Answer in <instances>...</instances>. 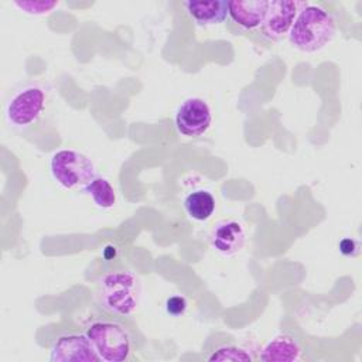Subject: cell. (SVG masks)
<instances>
[{
  "label": "cell",
  "instance_id": "obj_7",
  "mask_svg": "<svg viewBox=\"0 0 362 362\" xmlns=\"http://www.w3.org/2000/svg\"><path fill=\"white\" fill-rule=\"evenodd\" d=\"M211 123V107L201 98H188L177 109L175 127L182 136L199 137L208 132Z\"/></svg>",
  "mask_w": 362,
  "mask_h": 362
},
{
  "label": "cell",
  "instance_id": "obj_18",
  "mask_svg": "<svg viewBox=\"0 0 362 362\" xmlns=\"http://www.w3.org/2000/svg\"><path fill=\"white\" fill-rule=\"evenodd\" d=\"M358 250H359V246H358V243L354 239L345 238L339 243V252L344 256H355L358 253Z\"/></svg>",
  "mask_w": 362,
  "mask_h": 362
},
{
  "label": "cell",
  "instance_id": "obj_9",
  "mask_svg": "<svg viewBox=\"0 0 362 362\" xmlns=\"http://www.w3.org/2000/svg\"><path fill=\"white\" fill-rule=\"evenodd\" d=\"M246 242V232L240 222L235 219L221 221L211 232V245L222 256L239 253Z\"/></svg>",
  "mask_w": 362,
  "mask_h": 362
},
{
  "label": "cell",
  "instance_id": "obj_11",
  "mask_svg": "<svg viewBox=\"0 0 362 362\" xmlns=\"http://www.w3.org/2000/svg\"><path fill=\"white\" fill-rule=\"evenodd\" d=\"M189 17L201 27H214L222 24L229 17L228 1L225 0H189L184 1Z\"/></svg>",
  "mask_w": 362,
  "mask_h": 362
},
{
  "label": "cell",
  "instance_id": "obj_1",
  "mask_svg": "<svg viewBox=\"0 0 362 362\" xmlns=\"http://www.w3.org/2000/svg\"><path fill=\"white\" fill-rule=\"evenodd\" d=\"M337 33L334 16L321 6L308 4L298 13L288 33L290 44L301 52H317L328 45Z\"/></svg>",
  "mask_w": 362,
  "mask_h": 362
},
{
  "label": "cell",
  "instance_id": "obj_5",
  "mask_svg": "<svg viewBox=\"0 0 362 362\" xmlns=\"http://www.w3.org/2000/svg\"><path fill=\"white\" fill-rule=\"evenodd\" d=\"M85 334L103 362H124L132 354V341L126 328L115 321H95Z\"/></svg>",
  "mask_w": 362,
  "mask_h": 362
},
{
  "label": "cell",
  "instance_id": "obj_8",
  "mask_svg": "<svg viewBox=\"0 0 362 362\" xmlns=\"http://www.w3.org/2000/svg\"><path fill=\"white\" fill-rule=\"evenodd\" d=\"M51 362H100L86 334L61 335L51 346Z\"/></svg>",
  "mask_w": 362,
  "mask_h": 362
},
{
  "label": "cell",
  "instance_id": "obj_16",
  "mask_svg": "<svg viewBox=\"0 0 362 362\" xmlns=\"http://www.w3.org/2000/svg\"><path fill=\"white\" fill-rule=\"evenodd\" d=\"M208 361L211 362H228V361H232V362H243V361H249L252 362L253 361V356L252 354L242 348V346H238V345H222L219 348H216L208 358Z\"/></svg>",
  "mask_w": 362,
  "mask_h": 362
},
{
  "label": "cell",
  "instance_id": "obj_12",
  "mask_svg": "<svg viewBox=\"0 0 362 362\" xmlns=\"http://www.w3.org/2000/svg\"><path fill=\"white\" fill-rule=\"evenodd\" d=\"M264 362H296L301 358V345L288 334H279L269 339L260 351Z\"/></svg>",
  "mask_w": 362,
  "mask_h": 362
},
{
  "label": "cell",
  "instance_id": "obj_13",
  "mask_svg": "<svg viewBox=\"0 0 362 362\" xmlns=\"http://www.w3.org/2000/svg\"><path fill=\"white\" fill-rule=\"evenodd\" d=\"M215 205L214 195L206 189L192 191L184 198V209L187 215L197 222L208 221L215 211Z\"/></svg>",
  "mask_w": 362,
  "mask_h": 362
},
{
  "label": "cell",
  "instance_id": "obj_4",
  "mask_svg": "<svg viewBox=\"0 0 362 362\" xmlns=\"http://www.w3.org/2000/svg\"><path fill=\"white\" fill-rule=\"evenodd\" d=\"M49 170L52 178L65 189L83 191L95 178L96 168L92 160L76 150H58L51 156Z\"/></svg>",
  "mask_w": 362,
  "mask_h": 362
},
{
  "label": "cell",
  "instance_id": "obj_2",
  "mask_svg": "<svg viewBox=\"0 0 362 362\" xmlns=\"http://www.w3.org/2000/svg\"><path fill=\"white\" fill-rule=\"evenodd\" d=\"M141 286L139 277L129 270L107 272L99 281V298L105 310L115 315L129 317L140 304Z\"/></svg>",
  "mask_w": 362,
  "mask_h": 362
},
{
  "label": "cell",
  "instance_id": "obj_14",
  "mask_svg": "<svg viewBox=\"0 0 362 362\" xmlns=\"http://www.w3.org/2000/svg\"><path fill=\"white\" fill-rule=\"evenodd\" d=\"M92 198L95 205L102 209H110L116 204V192L112 184L103 177H95L82 191Z\"/></svg>",
  "mask_w": 362,
  "mask_h": 362
},
{
  "label": "cell",
  "instance_id": "obj_17",
  "mask_svg": "<svg viewBox=\"0 0 362 362\" xmlns=\"http://www.w3.org/2000/svg\"><path fill=\"white\" fill-rule=\"evenodd\" d=\"M187 308H188V301L184 296L175 294V296L168 297L165 301V311H167V314H170L173 317L182 315L187 311Z\"/></svg>",
  "mask_w": 362,
  "mask_h": 362
},
{
  "label": "cell",
  "instance_id": "obj_15",
  "mask_svg": "<svg viewBox=\"0 0 362 362\" xmlns=\"http://www.w3.org/2000/svg\"><path fill=\"white\" fill-rule=\"evenodd\" d=\"M13 7H16L18 11L33 16V17H41L47 16L54 8L59 6V1L57 0H14L11 1Z\"/></svg>",
  "mask_w": 362,
  "mask_h": 362
},
{
  "label": "cell",
  "instance_id": "obj_10",
  "mask_svg": "<svg viewBox=\"0 0 362 362\" xmlns=\"http://www.w3.org/2000/svg\"><path fill=\"white\" fill-rule=\"evenodd\" d=\"M269 0H232L228 1L229 17L245 30L259 28L264 20Z\"/></svg>",
  "mask_w": 362,
  "mask_h": 362
},
{
  "label": "cell",
  "instance_id": "obj_6",
  "mask_svg": "<svg viewBox=\"0 0 362 362\" xmlns=\"http://www.w3.org/2000/svg\"><path fill=\"white\" fill-rule=\"evenodd\" d=\"M305 6V1L269 0L267 11L260 25L262 34L270 41H280L287 37L296 17Z\"/></svg>",
  "mask_w": 362,
  "mask_h": 362
},
{
  "label": "cell",
  "instance_id": "obj_3",
  "mask_svg": "<svg viewBox=\"0 0 362 362\" xmlns=\"http://www.w3.org/2000/svg\"><path fill=\"white\" fill-rule=\"evenodd\" d=\"M45 103L47 90L42 85L34 82L24 83L6 102L4 117L7 124L18 130L30 127L42 116Z\"/></svg>",
  "mask_w": 362,
  "mask_h": 362
}]
</instances>
